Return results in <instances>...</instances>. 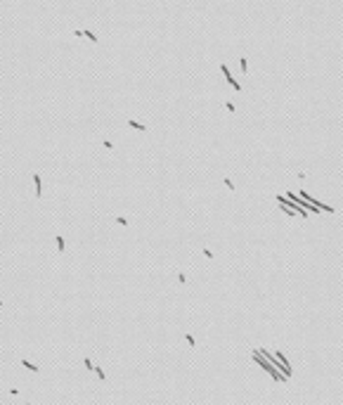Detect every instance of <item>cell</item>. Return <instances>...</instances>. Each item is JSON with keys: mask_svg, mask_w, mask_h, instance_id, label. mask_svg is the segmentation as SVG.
I'll return each mask as SVG.
<instances>
[{"mask_svg": "<svg viewBox=\"0 0 343 405\" xmlns=\"http://www.w3.org/2000/svg\"><path fill=\"white\" fill-rule=\"evenodd\" d=\"M57 247H59V251H64V237L62 235H57Z\"/></svg>", "mask_w": 343, "mask_h": 405, "instance_id": "277c9868", "label": "cell"}, {"mask_svg": "<svg viewBox=\"0 0 343 405\" xmlns=\"http://www.w3.org/2000/svg\"><path fill=\"white\" fill-rule=\"evenodd\" d=\"M95 372H97V377H99V379H102V381H104V379H107V377H104V372H102V370H99V367H95Z\"/></svg>", "mask_w": 343, "mask_h": 405, "instance_id": "52a82bcc", "label": "cell"}, {"mask_svg": "<svg viewBox=\"0 0 343 405\" xmlns=\"http://www.w3.org/2000/svg\"><path fill=\"white\" fill-rule=\"evenodd\" d=\"M83 36H88V38H90V40H93V43H97V36H95V33H93V31H83Z\"/></svg>", "mask_w": 343, "mask_h": 405, "instance_id": "8992f818", "label": "cell"}, {"mask_svg": "<svg viewBox=\"0 0 343 405\" xmlns=\"http://www.w3.org/2000/svg\"><path fill=\"white\" fill-rule=\"evenodd\" d=\"M185 339H187V343H189V346H192V348L196 346V341H194V337H192V334H185Z\"/></svg>", "mask_w": 343, "mask_h": 405, "instance_id": "5b68a950", "label": "cell"}, {"mask_svg": "<svg viewBox=\"0 0 343 405\" xmlns=\"http://www.w3.org/2000/svg\"><path fill=\"white\" fill-rule=\"evenodd\" d=\"M33 183H36V194L40 197V194H43V189H40V175H38V173H33Z\"/></svg>", "mask_w": 343, "mask_h": 405, "instance_id": "6da1fadb", "label": "cell"}, {"mask_svg": "<svg viewBox=\"0 0 343 405\" xmlns=\"http://www.w3.org/2000/svg\"><path fill=\"white\" fill-rule=\"evenodd\" d=\"M116 223H119V225H128V220H125L123 216H119V218H116Z\"/></svg>", "mask_w": 343, "mask_h": 405, "instance_id": "ba28073f", "label": "cell"}, {"mask_svg": "<svg viewBox=\"0 0 343 405\" xmlns=\"http://www.w3.org/2000/svg\"><path fill=\"white\" fill-rule=\"evenodd\" d=\"M128 126H133V128H137V130H147L144 126H140V123H137V121H128Z\"/></svg>", "mask_w": 343, "mask_h": 405, "instance_id": "3957f363", "label": "cell"}, {"mask_svg": "<svg viewBox=\"0 0 343 405\" xmlns=\"http://www.w3.org/2000/svg\"><path fill=\"white\" fill-rule=\"evenodd\" d=\"M0 306H2V301H0Z\"/></svg>", "mask_w": 343, "mask_h": 405, "instance_id": "9c48e42d", "label": "cell"}, {"mask_svg": "<svg viewBox=\"0 0 343 405\" xmlns=\"http://www.w3.org/2000/svg\"><path fill=\"white\" fill-rule=\"evenodd\" d=\"M21 365H24L26 370H31L33 374H36V372H40V367H36V365H33V363H29V360H21Z\"/></svg>", "mask_w": 343, "mask_h": 405, "instance_id": "7a4b0ae2", "label": "cell"}]
</instances>
